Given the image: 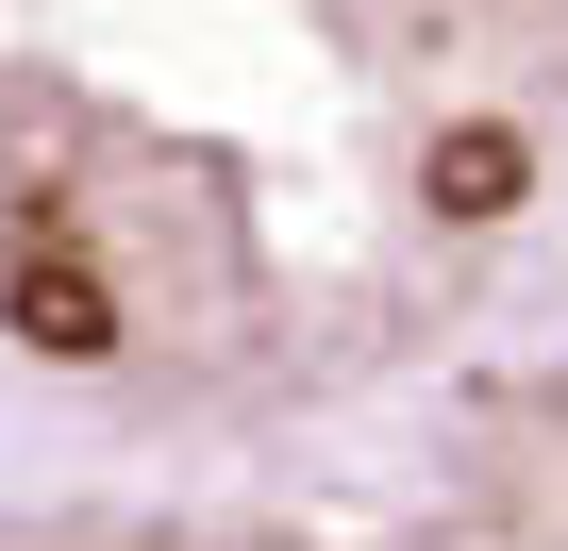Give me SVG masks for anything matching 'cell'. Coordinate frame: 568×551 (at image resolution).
Here are the masks:
<instances>
[{
	"label": "cell",
	"mask_w": 568,
	"mask_h": 551,
	"mask_svg": "<svg viewBox=\"0 0 568 551\" xmlns=\"http://www.w3.org/2000/svg\"><path fill=\"white\" fill-rule=\"evenodd\" d=\"M568 251V0H0V501L368 451Z\"/></svg>",
	"instance_id": "1"
},
{
	"label": "cell",
	"mask_w": 568,
	"mask_h": 551,
	"mask_svg": "<svg viewBox=\"0 0 568 551\" xmlns=\"http://www.w3.org/2000/svg\"><path fill=\"white\" fill-rule=\"evenodd\" d=\"M0 551H501L402 435L302 468H201V484H51L0 501Z\"/></svg>",
	"instance_id": "2"
}]
</instances>
